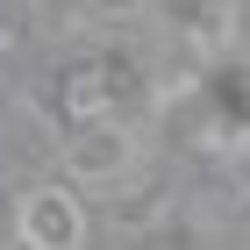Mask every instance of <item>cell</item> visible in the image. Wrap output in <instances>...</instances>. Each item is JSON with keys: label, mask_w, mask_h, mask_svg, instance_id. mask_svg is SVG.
Returning a JSON list of instances; mask_svg holds the SVG:
<instances>
[{"label": "cell", "mask_w": 250, "mask_h": 250, "mask_svg": "<svg viewBox=\"0 0 250 250\" xmlns=\"http://www.w3.org/2000/svg\"><path fill=\"white\" fill-rule=\"evenodd\" d=\"M129 143H122V136L115 129H93V136H86V143H79V150H72V165H79V172H86V179H115L122 172V165H129Z\"/></svg>", "instance_id": "cell-2"}, {"label": "cell", "mask_w": 250, "mask_h": 250, "mask_svg": "<svg viewBox=\"0 0 250 250\" xmlns=\"http://www.w3.org/2000/svg\"><path fill=\"white\" fill-rule=\"evenodd\" d=\"M79 200L64 186H36L21 200V243L29 250H79Z\"/></svg>", "instance_id": "cell-1"}]
</instances>
